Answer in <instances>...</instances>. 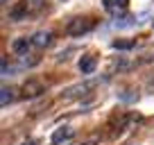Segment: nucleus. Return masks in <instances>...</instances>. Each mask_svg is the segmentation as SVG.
<instances>
[{
	"label": "nucleus",
	"mask_w": 154,
	"mask_h": 145,
	"mask_svg": "<svg viewBox=\"0 0 154 145\" xmlns=\"http://www.w3.org/2000/svg\"><path fill=\"white\" fill-rule=\"evenodd\" d=\"M29 2H34V5H41V0H29Z\"/></svg>",
	"instance_id": "obj_14"
},
{
	"label": "nucleus",
	"mask_w": 154,
	"mask_h": 145,
	"mask_svg": "<svg viewBox=\"0 0 154 145\" xmlns=\"http://www.w3.org/2000/svg\"><path fill=\"white\" fill-rule=\"evenodd\" d=\"M113 48L116 50H129V48H134V41H113Z\"/></svg>",
	"instance_id": "obj_10"
},
{
	"label": "nucleus",
	"mask_w": 154,
	"mask_h": 145,
	"mask_svg": "<svg viewBox=\"0 0 154 145\" xmlns=\"http://www.w3.org/2000/svg\"><path fill=\"white\" fill-rule=\"evenodd\" d=\"M72 134H75V129H72V127H68V125H63V127H59V129H54L50 143H52V145H59V143H63V140H68Z\"/></svg>",
	"instance_id": "obj_2"
},
{
	"label": "nucleus",
	"mask_w": 154,
	"mask_h": 145,
	"mask_svg": "<svg viewBox=\"0 0 154 145\" xmlns=\"http://www.w3.org/2000/svg\"><path fill=\"white\" fill-rule=\"evenodd\" d=\"M102 2H104V9L111 14H122L129 5V0H102Z\"/></svg>",
	"instance_id": "obj_4"
},
{
	"label": "nucleus",
	"mask_w": 154,
	"mask_h": 145,
	"mask_svg": "<svg viewBox=\"0 0 154 145\" xmlns=\"http://www.w3.org/2000/svg\"><path fill=\"white\" fill-rule=\"evenodd\" d=\"M23 93H25L27 97H36V95H41V93H43V84H38V82H34V79H29V82L23 84Z\"/></svg>",
	"instance_id": "obj_6"
},
{
	"label": "nucleus",
	"mask_w": 154,
	"mask_h": 145,
	"mask_svg": "<svg viewBox=\"0 0 154 145\" xmlns=\"http://www.w3.org/2000/svg\"><path fill=\"white\" fill-rule=\"evenodd\" d=\"M29 45H32V39L20 36V39H16L14 43H11V50H14V52H18V54H23V52H27V50H29Z\"/></svg>",
	"instance_id": "obj_7"
},
{
	"label": "nucleus",
	"mask_w": 154,
	"mask_h": 145,
	"mask_svg": "<svg viewBox=\"0 0 154 145\" xmlns=\"http://www.w3.org/2000/svg\"><path fill=\"white\" fill-rule=\"evenodd\" d=\"M50 43H52V32H48V29H41L32 36V45H36V48H48Z\"/></svg>",
	"instance_id": "obj_3"
},
{
	"label": "nucleus",
	"mask_w": 154,
	"mask_h": 145,
	"mask_svg": "<svg viewBox=\"0 0 154 145\" xmlns=\"http://www.w3.org/2000/svg\"><path fill=\"white\" fill-rule=\"evenodd\" d=\"M25 14H27V0H23V2H20V5H16L14 9L9 11L11 20H18V18H23Z\"/></svg>",
	"instance_id": "obj_8"
},
{
	"label": "nucleus",
	"mask_w": 154,
	"mask_h": 145,
	"mask_svg": "<svg viewBox=\"0 0 154 145\" xmlns=\"http://www.w3.org/2000/svg\"><path fill=\"white\" fill-rule=\"evenodd\" d=\"M77 68H79V72H82V75H91V72L95 70V57L84 54V57L79 59V63H77Z\"/></svg>",
	"instance_id": "obj_5"
},
{
	"label": "nucleus",
	"mask_w": 154,
	"mask_h": 145,
	"mask_svg": "<svg viewBox=\"0 0 154 145\" xmlns=\"http://www.w3.org/2000/svg\"><path fill=\"white\" fill-rule=\"evenodd\" d=\"M93 27H95V20L93 18H72V20H68L66 32L70 36H82V34H88Z\"/></svg>",
	"instance_id": "obj_1"
},
{
	"label": "nucleus",
	"mask_w": 154,
	"mask_h": 145,
	"mask_svg": "<svg viewBox=\"0 0 154 145\" xmlns=\"http://www.w3.org/2000/svg\"><path fill=\"white\" fill-rule=\"evenodd\" d=\"M20 145H36V140H25V143H20Z\"/></svg>",
	"instance_id": "obj_13"
},
{
	"label": "nucleus",
	"mask_w": 154,
	"mask_h": 145,
	"mask_svg": "<svg viewBox=\"0 0 154 145\" xmlns=\"http://www.w3.org/2000/svg\"><path fill=\"white\" fill-rule=\"evenodd\" d=\"M79 145H97V140L91 138V140H84V143H79Z\"/></svg>",
	"instance_id": "obj_12"
},
{
	"label": "nucleus",
	"mask_w": 154,
	"mask_h": 145,
	"mask_svg": "<svg viewBox=\"0 0 154 145\" xmlns=\"http://www.w3.org/2000/svg\"><path fill=\"white\" fill-rule=\"evenodd\" d=\"M2 75H7V57H2Z\"/></svg>",
	"instance_id": "obj_11"
},
{
	"label": "nucleus",
	"mask_w": 154,
	"mask_h": 145,
	"mask_svg": "<svg viewBox=\"0 0 154 145\" xmlns=\"http://www.w3.org/2000/svg\"><path fill=\"white\" fill-rule=\"evenodd\" d=\"M0 93H2V95H0V104H2V106H7L11 100H14V91H11V88L2 86V91H0Z\"/></svg>",
	"instance_id": "obj_9"
}]
</instances>
